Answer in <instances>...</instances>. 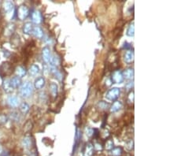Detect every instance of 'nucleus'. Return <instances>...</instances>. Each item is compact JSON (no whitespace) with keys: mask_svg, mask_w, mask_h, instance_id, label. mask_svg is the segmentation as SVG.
<instances>
[{"mask_svg":"<svg viewBox=\"0 0 177 156\" xmlns=\"http://www.w3.org/2000/svg\"><path fill=\"white\" fill-rule=\"evenodd\" d=\"M122 108V103L120 101H115L113 103V105L111 106L110 110L111 112L115 113V112H117L118 110H120Z\"/></svg>","mask_w":177,"mask_h":156,"instance_id":"obj_16","label":"nucleus"},{"mask_svg":"<svg viewBox=\"0 0 177 156\" xmlns=\"http://www.w3.org/2000/svg\"><path fill=\"white\" fill-rule=\"evenodd\" d=\"M10 82L12 88L14 89V88H18L21 86V84H22V80H21L20 77H13L11 80H10Z\"/></svg>","mask_w":177,"mask_h":156,"instance_id":"obj_12","label":"nucleus"},{"mask_svg":"<svg viewBox=\"0 0 177 156\" xmlns=\"http://www.w3.org/2000/svg\"><path fill=\"white\" fill-rule=\"evenodd\" d=\"M29 109H30V107H29V104L26 103V102H23V103L21 104V106H20V110H21L22 113L25 114L29 111Z\"/></svg>","mask_w":177,"mask_h":156,"instance_id":"obj_22","label":"nucleus"},{"mask_svg":"<svg viewBox=\"0 0 177 156\" xmlns=\"http://www.w3.org/2000/svg\"><path fill=\"white\" fill-rule=\"evenodd\" d=\"M120 94V89L118 88H113L112 89L109 90L106 93V97L108 100L114 101L117 99Z\"/></svg>","mask_w":177,"mask_h":156,"instance_id":"obj_4","label":"nucleus"},{"mask_svg":"<svg viewBox=\"0 0 177 156\" xmlns=\"http://www.w3.org/2000/svg\"><path fill=\"white\" fill-rule=\"evenodd\" d=\"M135 34V27H134V23L131 24L129 25L128 29L127 30V35L128 36H133Z\"/></svg>","mask_w":177,"mask_h":156,"instance_id":"obj_25","label":"nucleus"},{"mask_svg":"<svg viewBox=\"0 0 177 156\" xmlns=\"http://www.w3.org/2000/svg\"><path fill=\"white\" fill-rule=\"evenodd\" d=\"M2 88H3V89L5 90V92H7V93H10V92H12L13 90H14V88H13L12 86H11L10 80H5V81H3Z\"/></svg>","mask_w":177,"mask_h":156,"instance_id":"obj_17","label":"nucleus"},{"mask_svg":"<svg viewBox=\"0 0 177 156\" xmlns=\"http://www.w3.org/2000/svg\"><path fill=\"white\" fill-rule=\"evenodd\" d=\"M32 33L36 36V38H39V39H42L43 37V32L42 30V29L39 26H36V27H33V30H32Z\"/></svg>","mask_w":177,"mask_h":156,"instance_id":"obj_14","label":"nucleus"},{"mask_svg":"<svg viewBox=\"0 0 177 156\" xmlns=\"http://www.w3.org/2000/svg\"><path fill=\"white\" fill-rule=\"evenodd\" d=\"M124 79V78L123 77V74L120 70H115L111 77V81L113 84H120L123 82Z\"/></svg>","mask_w":177,"mask_h":156,"instance_id":"obj_6","label":"nucleus"},{"mask_svg":"<svg viewBox=\"0 0 177 156\" xmlns=\"http://www.w3.org/2000/svg\"><path fill=\"white\" fill-rule=\"evenodd\" d=\"M3 8L6 12H10V11H11L14 9V3L10 2V1H7V2H4Z\"/></svg>","mask_w":177,"mask_h":156,"instance_id":"obj_21","label":"nucleus"},{"mask_svg":"<svg viewBox=\"0 0 177 156\" xmlns=\"http://www.w3.org/2000/svg\"><path fill=\"white\" fill-rule=\"evenodd\" d=\"M32 22L35 24H40L43 22V16L40 11L39 10H33L31 14Z\"/></svg>","mask_w":177,"mask_h":156,"instance_id":"obj_7","label":"nucleus"},{"mask_svg":"<svg viewBox=\"0 0 177 156\" xmlns=\"http://www.w3.org/2000/svg\"><path fill=\"white\" fill-rule=\"evenodd\" d=\"M33 92V86L30 82H25L21 87L20 94L23 98H29Z\"/></svg>","mask_w":177,"mask_h":156,"instance_id":"obj_2","label":"nucleus"},{"mask_svg":"<svg viewBox=\"0 0 177 156\" xmlns=\"http://www.w3.org/2000/svg\"><path fill=\"white\" fill-rule=\"evenodd\" d=\"M45 83H46V81H45V79L43 77H38L37 79L35 81L34 87L36 89H42L45 86Z\"/></svg>","mask_w":177,"mask_h":156,"instance_id":"obj_10","label":"nucleus"},{"mask_svg":"<svg viewBox=\"0 0 177 156\" xmlns=\"http://www.w3.org/2000/svg\"><path fill=\"white\" fill-rule=\"evenodd\" d=\"M17 15H18V18L20 21H24L29 17V9L25 5L20 6L18 9Z\"/></svg>","mask_w":177,"mask_h":156,"instance_id":"obj_3","label":"nucleus"},{"mask_svg":"<svg viewBox=\"0 0 177 156\" xmlns=\"http://www.w3.org/2000/svg\"><path fill=\"white\" fill-rule=\"evenodd\" d=\"M94 129H88V130H87V135H88V136H91V135H93L94 134Z\"/></svg>","mask_w":177,"mask_h":156,"instance_id":"obj_30","label":"nucleus"},{"mask_svg":"<svg viewBox=\"0 0 177 156\" xmlns=\"http://www.w3.org/2000/svg\"><path fill=\"white\" fill-rule=\"evenodd\" d=\"M128 97H129V99H130V101L132 102L134 101V92H130V94H129V95H128Z\"/></svg>","mask_w":177,"mask_h":156,"instance_id":"obj_31","label":"nucleus"},{"mask_svg":"<svg viewBox=\"0 0 177 156\" xmlns=\"http://www.w3.org/2000/svg\"><path fill=\"white\" fill-rule=\"evenodd\" d=\"M93 151H94V147L93 146L91 145V144H88V145L86 146V149H85V155L86 156H90L92 154V153H93Z\"/></svg>","mask_w":177,"mask_h":156,"instance_id":"obj_24","label":"nucleus"},{"mask_svg":"<svg viewBox=\"0 0 177 156\" xmlns=\"http://www.w3.org/2000/svg\"><path fill=\"white\" fill-rule=\"evenodd\" d=\"M50 93L54 97H56L57 95V85L55 83H51L50 84Z\"/></svg>","mask_w":177,"mask_h":156,"instance_id":"obj_20","label":"nucleus"},{"mask_svg":"<svg viewBox=\"0 0 177 156\" xmlns=\"http://www.w3.org/2000/svg\"><path fill=\"white\" fill-rule=\"evenodd\" d=\"M14 73V66L9 62H2L0 66V77H5L10 76Z\"/></svg>","mask_w":177,"mask_h":156,"instance_id":"obj_1","label":"nucleus"},{"mask_svg":"<svg viewBox=\"0 0 177 156\" xmlns=\"http://www.w3.org/2000/svg\"><path fill=\"white\" fill-rule=\"evenodd\" d=\"M39 67L37 65H32L29 69V74L32 76H36L39 73Z\"/></svg>","mask_w":177,"mask_h":156,"instance_id":"obj_19","label":"nucleus"},{"mask_svg":"<svg viewBox=\"0 0 177 156\" xmlns=\"http://www.w3.org/2000/svg\"><path fill=\"white\" fill-rule=\"evenodd\" d=\"M15 72H16L17 75H18V77H23L24 76L26 75L27 70H25V67L22 66H18L16 68Z\"/></svg>","mask_w":177,"mask_h":156,"instance_id":"obj_18","label":"nucleus"},{"mask_svg":"<svg viewBox=\"0 0 177 156\" xmlns=\"http://www.w3.org/2000/svg\"><path fill=\"white\" fill-rule=\"evenodd\" d=\"M5 155V153L3 151V149H2V146L0 145V156H3Z\"/></svg>","mask_w":177,"mask_h":156,"instance_id":"obj_32","label":"nucleus"},{"mask_svg":"<svg viewBox=\"0 0 177 156\" xmlns=\"http://www.w3.org/2000/svg\"><path fill=\"white\" fill-rule=\"evenodd\" d=\"M32 30H33V26H32V24L31 22H27L24 25L23 32L25 34L30 35L32 32Z\"/></svg>","mask_w":177,"mask_h":156,"instance_id":"obj_15","label":"nucleus"},{"mask_svg":"<svg viewBox=\"0 0 177 156\" xmlns=\"http://www.w3.org/2000/svg\"><path fill=\"white\" fill-rule=\"evenodd\" d=\"M19 99L17 96H15V95H10L7 99V103L10 107H18V105H19Z\"/></svg>","mask_w":177,"mask_h":156,"instance_id":"obj_9","label":"nucleus"},{"mask_svg":"<svg viewBox=\"0 0 177 156\" xmlns=\"http://www.w3.org/2000/svg\"><path fill=\"white\" fill-rule=\"evenodd\" d=\"M98 107L100 108V109L106 110L109 107V104L107 103L106 102H104V101H100V102L98 103Z\"/></svg>","mask_w":177,"mask_h":156,"instance_id":"obj_26","label":"nucleus"},{"mask_svg":"<svg viewBox=\"0 0 177 156\" xmlns=\"http://www.w3.org/2000/svg\"><path fill=\"white\" fill-rule=\"evenodd\" d=\"M22 145L25 148L29 150V151H31L32 154H35V155H36V151H32V148H33V146H34V142H33V140H32L31 136H25L22 140Z\"/></svg>","mask_w":177,"mask_h":156,"instance_id":"obj_5","label":"nucleus"},{"mask_svg":"<svg viewBox=\"0 0 177 156\" xmlns=\"http://www.w3.org/2000/svg\"><path fill=\"white\" fill-rule=\"evenodd\" d=\"M42 57L43 61L46 63H50L51 60V55H50V50L48 47H45L42 50Z\"/></svg>","mask_w":177,"mask_h":156,"instance_id":"obj_8","label":"nucleus"},{"mask_svg":"<svg viewBox=\"0 0 177 156\" xmlns=\"http://www.w3.org/2000/svg\"><path fill=\"white\" fill-rule=\"evenodd\" d=\"M113 147H114V144H113V140H108L106 143V146H105L106 149H107V150H112V149L113 148Z\"/></svg>","mask_w":177,"mask_h":156,"instance_id":"obj_27","label":"nucleus"},{"mask_svg":"<svg viewBox=\"0 0 177 156\" xmlns=\"http://www.w3.org/2000/svg\"><path fill=\"white\" fill-rule=\"evenodd\" d=\"M133 146H134V142L133 140H129L127 143V147L129 149V150H132L133 148Z\"/></svg>","mask_w":177,"mask_h":156,"instance_id":"obj_28","label":"nucleus"},{"mask_svg":"<svg viewBox=\"0 0 177 156\" xmlns=\"http://www.w3.org/2000/svg\"><path fill=\"white\" fill-rule=\"evenodd\" d=\"M124 62L126 63H132L134 61V52L132 50H128L124 54Z\"/></svg>","mask_w":177,"mask_h":156,"instance_id":"obj_13","label":"nucleus"},{"mask_svg":"<svg viewBox=\"0 0 177 156\" xmlns=\"http://www.w3.org/2000/svg\"><path fill=\"white\" fill-rule=\"evenodd\" d=\"M133 86H134V83H133V81H132V82L128 83L125 87L128 90H130L132 89V88H133Z\"/></svg>","mask_w":177,"mask_h":156,"instance_id":"obj_29","label":"nucleus"},{"mask_svg":"<svg viewBox=\"0 0 177 156\" xmlns=\"http://www.w3.org/2000/svg\"><path fill=\"white\" fill-rule=\"evenodd\" d=\"M111 152H112V155L113 156H120L123 153V149L120 147H115V148L112 149Z\"/></svg>","mask_w":177,"mask_h":156,"instance_id":"obj_23","label":"nucleus"},{"mask_svg":"<svg viewBox=\"0 0 177 156\" xmlns=\"http://www.w3.org/2000/svg\"><path fill=\"white\" fill-rule=\"evenodd\" d=\"M123 74V77L124 78H125L127 80H132L134 78V70L132 68H128L125 70V71H124Z\"/></svg>","mask_w":177,"mask_h":156,"instance_id":"obj_11","label":"nucleus"}]
</instances>
